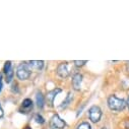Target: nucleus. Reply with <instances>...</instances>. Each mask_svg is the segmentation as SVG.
Here are the masks:
<instances>
[{
  "instance_id": "nucleus-4",
  "label": "nucleus",
  "mask_w": 129,
  "mask_h": 129,
  "mask_svg": "<svg viewBox=\"0 0 129 129\" xmlns=\"http://www.w3.org/2000/svg\"><path fill=\"white\" fill-rule=\"evenodd\" d=\"M66 126V122L62 120L58 115H54L50 121V127L52 129H64Z\"/></svg>"
},
{
  "instance_id": "nucleus-15",
  "label": "nucleus",
  "mask_w": 129,
  "mask_h": 129,
  "mask_svg": "<svg viewBox=\"0 0 129 129\" xmlns=\"http://www.w3.org/2000/svg\"><path fill=\"white\" fill-rule=\"evenodd\" d=\"M35 120H36V122H37L38 124H44V123H45V119H44L43 116H41L40 114H37V115L35 116Z\"/></svg>"
},
{
  "instance_id": "nucleus-5",
  "label": "nucleus",
  "mask_w": 129,
  "mask_h": 129,
  "mask_svg": "<svg viewBox=\"0 0 129 129\" xmlns=\"http://www.w3.org/2000/svg\"><path fill=\"white\" fill-rule=\"evenodd\" d=\"M70 71H69V66L67 62H63L61 64H59L57 67V74L59 77L61 78H66L69 75Z\"/></svg>"
},
{
  "instance_id": "nucleus-24",
  "label": "nucleus",
  "mask_w": 129,
  "mask_h": 129,
  "mask_svg": "<svg viewBox=\"0 0 129 129\" xmlns=\"http://www.w3.org/2000/svg\"><path fill=\"white\" fill-rule=\"evenodd\" d=\"M101 129H108V128H106V127H103V128H101Z\"/></svg>"
},
{
  "instance_id": "nucleus-18",
  "label": "nucleus",
  "mask_w": 129,
  "mask_h": 129,
  "mask_svg": "<svg viewBox=\"0 0 129 129\" xmlns=\"http://www.w3.org/2000/svg\"><path fill=\"white\" fill-rule=\"evenodd\" d=\"M3 116H4V112H3V109H2L1 104H0V119H1Z\"/></svg>"
},
{
  "instance_id": "nucleus-13",
  "label": "nucleus",
  "mask_w": 129,
  "mask_h": 129,
  "mask_svg": "<svg viewBox=\"0 0 129 129\" xmlns=\"http://www.w3.org/2000/svg\"><path fill=\"white\" fill-rule=\"evenodd\" d=\"M13 75H14V72H13L12 69H11L8 73H6V77H5V81H6V83H10V82L12 81Z\"/></svg>"
},
{
  "instance_id": "nucleus-19",
  "label": "nucleus",
  "mask_w": 129,
  "mask_h": 129,
  "mask_svg": "<svg viewBox=\"0 0 129 129\" xmlns=\"http://www.w3.org/2000/svg\"><path fill=\"white\" fill-rule=\"evenodd\" d=\"M126 68H127V71L129 72V61L126 62Z\"/></svg>"
},
{
  "instance_id": "nucleus-10",
  "label": "nucleus",
  "mask_w": 129,
  "mask_h": 129,
  "mask_svg": "<svg viewBox=\"0 0 129 129\" xmlns=\"http://www.w3.org/2000/svg\"><path fill=\"white\" fill-rule=\"evenodd\" d=\"M72 99H73V94H72L71 92H68V94L66 95L65 100H64V101L62 102V104L60 105V109H65V108H66V107L71 103Z\"/></svg>"
},
{
  "instance_id": "nucleus-20",
  "label": "nucleus",
  "mask_w": 129,
  "mask_h": 129,
  "mask_svg": "<svg viewBox=\"0 0 129 129\" xmlns=\"http://www.w3.org/2000/svg\"><path fill=\"white\" fill-rule=\"evenodd\" d=\"M2 77H3V73L0 72V82H1V80H2Z\"/></svg>"
},
{
  "instance_id": "nucleus-6",
  "label": "nucleus",
  "mask_w": 129,
  "mask_h": 129,
  "mask_svg": "<svg viewBox=\"0 0 129 129\" xmlns=\"http://www.w3.org/2000/svg\"><path fill=\"white\" fill-rule=\"evenodd\" d=\"M26 63L28 67L34 70H41L44 67V61L42 60H31V61H27Z\"/></svg>"
},
{
  "instance_id": "nucleus-1",
  "label": "nucleus",
  "mask_w": 129,
  "mask_h": 129,
  "mask_svg": "<svg viewBox=\"0 0 129 129\" xmlns=\"http://www.w3.org/2000/svg\"><path fill=\"white\" fill-rule=\"evenodd\" d=\"M126 106V102L123 99L117 98L115 94H111L108 98V107L112 111H123Z\"/></svg>"
},
{
  "instance_id": "nucleus-9",
  "label": "nucleus",
  "mask_w": 129,
  "mask_h": 129,
  "mask_svg": "<svg viewBox=\"0 0 129 129\" xmlns=\"http://www.w3.org/2000/svg\"><path fill=\"white\" fill-rule=\"evenodd\" d=\"M36 102H37V106L42 109L45 105V98H44V95L41 91H38L37 94H36Z\"/></svg>"
},
{
  "instance_id": "nucleus-11",
  "label": "nucleus",
  "mask_w": 129,
  "mask_h": 129,
  "mask_svg": "<svg viewBox=\"0 0 129 129\" xmlns=\"http://www.w3.org/2000/svg\"><path fill=\"white\" fill-rule=\"evenodd\" d=\"M21 106H22L24 109H30V108H33V102H31L30 99H25V100L22 101Z\"/></svg>"
},
{
  "instance_id": "nucleus-2",
  "label": "nucleus",
  "mask_w": 129,
  "mask_h": 129,
  "mask_svg": "<svg viewBox=\"0 0 129 129\" xmlns=\"http://www.w3.org/2000/svg\"><path fill=\"white\" fill-rule=\"evenodd\" d=\"M16 76L19 80H26L30 76V68L27 63H20L16 69Z\"/></svg>"
},
{
  "instance_id": "nucleus-12",
  "label": "nucleus",
  "mask_w": 129,
  "mask_h": 129,
  "mask_svg": "<svg viewBox=\"0 0 129 129\" xmlns=\"http://www.w3.org/2000/svg\"><path fill=\"white\" fill-rule=\"evenodd\" d=\"M11 69H12V68H11V61H6L5 64H4V67H3V72L6 74V73H8Z\"/></svg>"
},
{
  "instance_id": "nucleus-3",
  "label": "nucleus",
  "mask_w": 129,
  "mask_h": 129,
  "mask_svg": "<svg viewBox=\"0 0 129 129\" xmlns=\"http://www.w3.org/2000/svg\"><path fill=\"white\" fill-rule=\"evenodd\" d=\"M88 117L89 120L93 123H98L102 118V110L98 106H92L88 110Z\"/></svg>"
},
{
  "instance_id": "nucleus-16",
  "label": "nucleus",
  "mask_w": 129,
  "mask_h": 129,
  "mask_svg": "<svg viewBox=\"0 0 129 129\" xmlns=\"http://www.w3.org/2000/svg\"><path fill=\"white\" fill-rule=\"evenodd\" d=\"M86 62H87L86 60H81V61H79V60H75V61H74V64H75V66H76V67H81V66L84 65Z\"/></svg>"
},
{
  "instance_id": "nucleus-23",
  "label": "nucleus",
  "mask_w": 129,
  "mask_h": 129,
  "mask_svg": "<svg viewBox=\"0 0 129 129\" xmlns=\"http://www.w3.org/2000/svg\"><path fill=\"white\" fill-rule=\"evenodd\" d=\"M24 129H31V128H30V127H28V126H26V127H25Z\"/></svg>"
},
{
  "instance_id": "nucleus-8",
  "label": "nucleus",
  "mask_w": 129,
  "mask_h": 129,
  "mask_svg": "<svg viewBox=\"0 0 129 129\" xmlns=\"http://www.w3.org/2000/svg\"><path fill=\"white\" fill-rule=\"evenodd\" d=\"M82 82V75L80 73H75L72 78V85L75 90H79Z\"/></svg>"
},
{
  "instance_id": "nucleus-22",
  "label": "nucleus",
  "mask_w": 129,
  "mask_h": 129,
  "mask_svg": "<svg viewBox=\"0 0 129 129\" xmlns=\"http://www.w3.org/2000/svg\"><path fill=\"white\" fill-rule=\"evenodd\" d=\"M127 107H128V109H129V96H128V100H127Z\"/></svg>"
},
{
  "instance_id": "nucleus-21",
  "label": "nucleus",
  "mask_w": 129,
  "mask_h": 129,
  "mask_svg": "<svg viewBox=\"0 0 129 129\" xmlns=\"http://www.w3.org/2000/svg\"><path fill=\"white\" fill-rule=\"evenodd\" d=\"M2 90V82H0V92Z\"/></svg>"
},
{
  "instance_id": "nucleus-17",
  "label": "nucleus",
  "mask_w": 129,
  "mask_h": 129,
  "mask_svg": "<svg viewBox=\"0 0 129 129\" xmlns=\"http://www.w3.org/2000/svg\"><path fill=\"white\" fill-rule=\"evenodd\" d=\"M17 86H18V85H17L16 83H14V84L12 85V91H13V92H14V91L18 92V88H17Z\"/></svg>"
},
{
  "instance_id": "nucleus-14",
  "label": "nucleus",
  "mask_w": 129,
  "mask_h": 129,
  "mask_svg": "<svg viewBox=\"0 0 129 129\" xmlns=\"http://www.w3.org/2000/svg\"><path fill=\"white\" fill-rule=\"evenodd\" d=\"M77 129H91V127L88 122H82L77 126Z\"/></svg>"
},
{
  "instance_id": "nucleus-7",
  "label": "nucleus",
  "mask_w": 129,
  "mask_h": 129,
  "mask_svg": "<svg viewBox=\"0 0 129 129\" xmlns=\"http://www.w3.org/2000/svg\"><path fill=\"white\" fill-rule=\"evenodd\" d=\"M60 92H61V88H55V89H53V90H51V91H49L47 93V102H48L50 107H53L54 100L56 98V95L58 93H60Z\"/></svg>"
}]
</instances>
